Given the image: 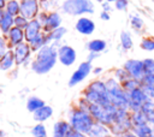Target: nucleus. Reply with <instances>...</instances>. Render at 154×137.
<instances>
[{"label": "nucleus", "mask_w": 154, "mask_h": 137, "mask_svg": "<svg viewBox=\"0 0 154 137\" xmlns=\"http://www.w3.org/2000/svg\"><path fill=\"white\" fill-rule=\"evenodd\" d=\"M32 114H34V119H35L37 123H42V121L48 120V119L52 117L53 109H52L51 106L45 105V106H42L41 108H38L37 111H35Z\"/></svg>", "instance_id": "nucleus-19"}, {"label": "nucleus", "mask_w": 154, "mask_h": 137, "mask_svg": "<svg viewBox=\"0 0 154 137\" xmlns=\"http://www.w3.org/2000/svg\"><path fill=\"white\" fill-rule=\"evenodd\" d=\"M61 11L70 16L90 14L94 12V4L91 0H65L61 4Z\"/></svg>", "instance_id": "nucleus-6"}, {"label": "nucleus", "mask_w": 154, "mask_h": 137, "mask_svg": "<svg viewBox=\"0 0 154 137\" xmlns=\"http://www.w3.org/2000/svg\"><path fill=\"white\" fill-rule=\"evenodd\" d=\"M141 112H143L147 117L152 115L154 113V101L153 100H146V102L141 107Z\"/></svg>", "instance_id": "nucleus-33"}, {"label": "nucleus", "mask_w": 154, "mask_h": 137, "mask_svg": "<svg viewBox=\"0 0 154 137\" xmlns=\"http://www.w3.org/2000/svg\"><path fill=\"white\" fill-rule=\"evenodd\" d=\"M117 0H107V2H116Z\"/></svg>", "instance_id": "nucleus-52"}, {"label": "nucleus", "mask_w": 154, "mask_h": 137, "mask_svg": "<svg viewBox=\"0 0 154 137\" xmlns=\"http://www.w3.org/2000/svg\"><path fill=\"white\" fill-rule=\"evenodd\" d=\"M6 36L8 38V47H16L17 44L24 42V30L17 26H12Z\"/></svg>", "instance_id": "nucleus-17"}, {"label": "nucleus", "mask_w": 154, "mask_h": 137, "mask_svg": "<svg viewBox=\"0 0 154 137\" xmlns=\"http://www.w3.org/2000/svg\"><path fill=\"white\" fill-rule=\"evenodd\" d=\"M94 123L95 121H94L93 117L88 112L82 111L77 107L73 108L69 114V124H70L71 129L75 131H78L81 133L87 135Z\"/></svg>", "instance_id": "nucleus-5"}, {"label": "nucleus", "mask_w": 154, "mask_h": 137, "mask_svg": "<svg viewBox=\"0 0 154 137\" xmlns=\"http://www.w3.org/2000/svg\"><path fill=\"white\" fill-rule=\"evenodd\" d=\"M100 18H101V19H103V20H108V19H109V13H108V12L102 11V12H101V14H100Z\"/></svg>", "instance_id": "nucleus-46"}, {"label": "nucleus", "mask_w": 154, "mask_h": 137, "mask_svg": "<svg viewBox=\"0 0 154 137\" xmlns=\"http://www.w3.org/2000/svg\"><path fill=\"white\" fill-rule=\"evenodd\" d=\"M13 55H14L16 65L19 66L23 62H25L31 55V48H30L29 43L28 42H22L19 44H17L13 49Z\"/></svg>", "instance_id": "nucleus-13"}, {"label": "nucleus", "mask_w": 154, "mask_h": 137, "mask_svg": "<svg viewBox=\"0 0 154 137\" xmlns=\"http://www.w3.org/2000/svg\"><path fill=\"white\" fill-rule=\"evenodd\" d=\"M144 23L142 20V18H140L138 16H132L131 17V26L135 29V30H141L143 28Z\"/></svg>", "instance_id": "nucleus-38"}, {"label": "nucleus", "mask_w": 154, "mask_h": 137, "mask_svg": "<svg viewBox=\"0 0 154 137\" xmlns=\"http://www.w3.org/2000/svg\"><path fill=\"white\" fill-rule=\"evenodd\" d=\"M13 26V16L8 14L7 12H5L1 22H0V30L4 35H7V32L10 31V29Z\"/></svg>", "instance_id": "nucleus-28"}, {"label": "nucleus", "mask_w": 154, "mask_h": 137, "mask_svg": "<svg viewBox=\"0 0 154 137\" xmlns=\"http://www.w3.org/2000/svg\"><path fill=\"white\" fill-rule=\"evenodd\" d=\"M130 119L132 123V126L135 125H143V124H148V117L141 112V111H136V112H130Z\"/></svg>", "instance_id": "nucleus-27"}, {"label": "nucleus", "mask_w": 154, "mask_h": 137, "mask_svg": "<svg viewBox=\"0 0 154 137\" xmlns=\"http://www.w3.org/2000/svg\"><path fill=\"white\" fill-rule=\"evenodd\" d=\"M117 137H137V136H135L131 131L130 132H126V133H123V135H120V136H117Z\"/></svg>", "instance_id": "nucleus-48"}, {"label": "nucleus", "mask_w": 154, "mask_h": 137, "mask_svg": "<svg viewBox=\"0 0 154 137\" xmlns=\"http://www.w3.org/2000/svg\"><path fill=\"white\" fill-rule=\"evenodd\" d=\"M102 10H103L105 12H108V11L111 10V6H109V2H103V4H102Z\"/></svg>", "instance_id": "nucleus-47"}, {"label": "nucleus", "mask_w": 154, "mask_h": 137, "mask_svg": "<svg viewBox=\"0 0 154 137\" xmlns=\"http://www.w3.org/2000/svg\"><path fill=\"white\" fill-rule=\"evenodd\" d=\"M143 61V67H144V73L146 75H153L154 76V59H144Z\"/></svg>", "instance_id": "nucleus-36"}, {"label": "nucleus", "mask_w": 154, "mask_h": 137, "mask_svg": "<svg viewBox=\"0 0 154 137\" xmlns=\"http://www.w3.org/2000/svg\"><path fill=\"white\" fill-rule=\"evenodd\" d=\"M87 49L89 52H95V53H101L106 49V41L100 40V38H95L91 40L87 43Z\"/></svg>", "instance_id": "nucleus-24"}, {"label": "nucleus", "mask_w": 154, "mask_h": 137, "mask_svg": "<svg viewBox=\"0 0 154 137\" xmlns=\"http://www.w3.org/2000/svg\"><path fill=\"white\" fill-rule=\"evenodd\" d=\"M120 44H122L123 49H125V50H128L132 47V38H131L130 32L122 31V34H120Z\"/></svg>", "instance_id": "nucleus-30"}, {"label": "nucleus", "mask_w": 154, "mask_h": 137, "mask_svg": "<svg viewBox=\"0 0 154 137\" xmlns=\"http://www.w3.org/2000/svg\"><path fill=\"white\" fill-rule=\"evenodd\" d=\"M41 137H46V136H41Z\"/></svg>", "instance_id": "nucleus-55"}, {"label": "nucleus", "mask_w": 154, "mask_h": 137, "mask_svg": "<svg viewBox=\"0 0 154 137\" xmlns=\"http://www.w3.org/2000/svg\"><path fill=\"white\" fill-rule=\"evenodd\" d=\"M38 8V0H22L19 2V14L25 17L28 20L37 17Z\"/></svg>", "instance_id": "nucleus-11"}, {"label": "nucleus", "mask_w": 154, "mask_h": 137, "mask_svg": "<svg viewBox=\"0 0 154 137\" xmlns=\"http://www.w3.org/2000/svg\"><path fill=\"white\" fill-rule=\"evenodd\" d=\"M6 6V0H0V10H4Z\"/></svg>", "instance_id": "nucleus-50"}, {"label": "nucleus", "mask_w": 154, "mask_h": 137, "mask_svg": "<svg viewBox=\"0 0 154 137\" xmlns=\"http://www.w3.org/2000/svg\"><path fill=\"white\" fill-rule=\"evenodd\" d=\"M88 137H111V131H109V127L101 124V123H97L95 121L93 124V126L90 127L89 132L87 133Z\"/></svg>", "instance_id": "nucleus-18"}, {"label": "nucleus", "mask_w": 154, "mask_h": 137, "mask_svg": "<svg viewBox=\"0 0 154 137\" xmlns=\"http://www.w3.org/2000/svg\"><path fill=\"white\" fill-rule=\"evenodd\" d=\"M100 56V53H95V52H89L88 56H87V61L89 62H93L95 59H97Z\"/></svg>", "instance_id": "nucleus-45"}, {"label": "nucleus", "mask_w": 154, "mask_h": 137, "mask_svg": "<svg viewBox=\"0 0 154 137\" xmlns=\"http://www.w3.org/2000/svg\"><path fill=\"white\" fill-rule=\"evenodd\" d=\"M83 97L89 103H99V105H109L108 94L106 89V84L102 81L91 82L84 90ZM112 105V103H111Z\"/></svg>", "instance_id": "nucleus-3"}, {"label": "nucleus", "mask_w": 154, "mask_h": 137, "mask_svg": "<svg viewBox=\"0 0 154 137\" xmlns=\"http://www.w3.org/2000/svg\"><path fill=\"white\" fill-rule=\"evenodd\" d=\"M128 7V0H117L116 1V8L119 11H125Z\"/></svg>", "instance_id": "nucleus-42"}, {"label": "nucleus", "mask_w": 154, "mask_h": 137, "mask_svg": "<svg viewBox=\"0 0 154 137\" xmlns=\"http://www.w3.org/2000/svg\"><path fill=\"white\" fill-rule=\"evenodd\" d=\"M123 67L128 72V75L130 76V78H132V79H135V81H137L140 83L143 79V77L146 76L144 67H143V61L142 60H137V59L126 60Z\"/></svg>", "instance_id": "nucleus-8"}, {"label": "nucleus", "mask_w": 154, "mask_h": 137, "mask_svg": "<svg viewBox=\"0 0 154 137\" xmlns=\"http://www.w3.org/2000/svg\"><path fill=\"white\" fill-rule=\"evenodd\" d=\"M66 34V29L64 26H59L58 29L46 34V44H51V43H55V42H59L64 35Z\"/></svg>", "instance_id": "nucleus-22"}, {"label": "nucleus", "mask_w": 154, "mask_h": 137, "mask_svg": "<svg viewBox=\"0 0 154 137\" xmlns=\"http://www.w3.org/2000/svg\"><path fill=\"white\" fill-rule=\"evenodd\" d=\"M31 133L35 136V137H41V136H46L47 135V131H46V127L42 123H37L32 129H31Z\"/></svg>", "instance_id": "nucleus-34"}, {"label": "nucleus", "mask_w": 154, "mask_h": 137, "mask_svg": "<svg viewBox=\"0 0 154 137\" xmlns=\"http://www.w3.org/2000/svg\"><path fill=\"white\" fill-rule=\"evenodd\" d=\"M59 26H61V16L57 12L48 13L42 24V29L46 32H51V31L58 29Z\"/></svg>", "instance_id": "nucleus-15"}, {"label": "nucleus", "mask_w": 154, "mask_h": 137, "mask_svg": "<svg viewBox=\"0 0 154 137\" xmlns=\"http://www.w3.org/2000/svg\"><path fill=\"white\" fill-rule=\"evenodd\" d=\"M6 1H10V0H6Z\"/></svg>", "instance_id": "nucleus-56"}, {"label": "nucleus", "mask_w": 154, "mask_h": 137, "mask_svg": "<svg viewBox=\"0 0 154 137\" xmlns=\"http://www.w3.org/2000/svg\"><path fill=\"white\" fill-rule=\"evenodd\" d=\"M66 137H88V136H87V135H84V133H81V132L75 131V130H72V129H71V130L67 132Z\"/></svg>", "instance_id": "nucleus-43"}, {"label": "nucleus", "mask_w": 154, "mask_h": 137, "mask_svg": "<svg viewBox=\"0 0 154 137\" xmlns=\"http://www.w3.org/2000/svg\"><path fill=\"white\" fill-rule=\"evenodd\" d=\"M4 14H5V10H0V22H1V19H2Z\"/></svg>", "instance_id": "nucleus-51"}, {"label": "nucleus", "mask_w": 154, "mask_h": 137, "mask_svg": "<svg viewBox=\"0 0 154 137\" xmlns=\"http://www.w3.org/2000/svg\"><path fill=\"white\" fill-rule=\"evenodd\" d=\"M141 48L144 49V50H154V38H150V37H146L142 40L141 42Z\"/></svg>", "instance_id": "nucleus-37"}, {"label": "nucleus", "mask_w": 154, "mask_h": 137, "mask_svg": "<svg viewBox=\"0 0 154 137\" xmlns=\"http://www.w3.org/2000/svg\"><path fill=\"white\" fill-rule=\"evenodd\" d=\"M96 1H99V2H102V1H103V0H96Z\"/></svg>", "instance_id": "nucleus-53"}, {"label": "nucleus", "mask_w": 154, "mask_h": 137, "mask_svg": "<svg viewBox=\"0 0 154 137\" xmlns=\"http://www.w3.org/2000/svg\"><path fill=\"white\" fill-rule=\"evenodd\" d=\"M38 6L42 7V10L47 11V10L51 7V1H49V0H40V1H38Z\"/></svg>", "instance_id": "nucleus-44"}, {"label": "nucleus", "mask_w": 154, "mask_h": 137, "mask_svg": "<svg viewBox=\"0 0 154 137\" xmlns=\"http://www.w3.org/2000/svg\"><path fill=\"white\" fill-rule=\"evenodd\" d=\"M118 108L113 105H99V103H90L89 105V114L93 117L94 121L101 123L106 126L113 124Z\"/></svg>", "instance_id": "nucleus-4"}, {"label": "nucleus", "mask_w": 154, "mask_h": 137, "mask_svg": "<svg viewBox=\"0 0 154 137\" xmlns=\"http://www.w3.org/2000/svg\"><path fill=\"white\" fill-rule=\"evenodd\" d=\"M131 132L137 136V137H150L152 133L154 132L153 127L149 124H143V125H135L131 129Z\"/></svg>", "instance_id": "nucleus-23"}, {"label": "nucleus", "mask_w": 154, "mask_h": 137, "mask_svg": "<svg viewBox=\"0 0 154 137\" xmlns=\"http://www.w3.org/2000/svg\"><path fill=\"white\" fill-rule=\"evenodd\" d=\"M108 127H109L111 135L113 137L130 132L132 129V123L130 119V112L128 109H118L113 124L109 125Z\"/></svg>", "instance_id": "nucleus-7"}, {"label": "nucleus", "mask_w": 154, "mask_h": 137, "mask_svg": "<svg viewBox=\"0 0 154 137\" xmlns=\"http://www.w3.org/2000/svg\"><path fill=\"white\" fill-rule=\"evenodd\" d=\"M93 72H94L95 75H100V73L102 72V68H101V67H95V68H93Z\"/></svg>", "instance_id": "nucleus-49"}, {"label": "nucleus", "mask_w": 154, "mask_h": 137, "mask_svg": "<svg viewBox=\"0 0 154 137\" xmlns=\"http://www.w3.org/2000/svg\"><path fill=\"white\" fill-rule=\"evenodd\" d=\"M28 23H29V20L25 17H23L22 14H18V16L13 17V26H17V28H19L22 30H24L26 28Z\"/></svg>", "instance_id": "nucleus-32"}, {"label": "nucleus", "mask_w": 154, "mask_h": 137, "mask_svg": "<svg viewBox=\"0 0 154 137\" xmlns=\"http://www.w3.org/2000/svg\"><path fill=\"white\" fill-rule=\"evenodd\" d=\"M7 48H8V44L5 40V37L0 35V58L7 52Z\"/></svg>", "instance_id": "nucleus-40"}, {"label": "nucleus", "mask_w": 154, "mask_h": 137, "mask_svg": "<svg viewBox=\"0 0 154 137\" xmlns=\"http://www.w3.org/2000/svg\"><path fill=\"white\" fill-rule=\"evenodd\" d=\"M76 50L67 44H61L58 48V60L64 66H71L76 61Z\"/></svg>", "instance_id": "nucleus-12"}, {"label": "nucleus", "mask_w": 154, "mask_h": 137, "mask_svg": "<svg viewBox=\"0 0 154 137\" xmlns=\"http://www.w3.org/2000/svg\"><path fill=\"white\" fill-rule=\"evenodd\" d=\"M71 130V126L69 121H57L53 125V137H66L67 132Z\"/></svg>", "instance_id": "nucleus-21"}, {"label": "nucleus", "mask_w": 154, "mask_h": 137, "mask_svg": "<svg viewBox=\"0 0 154 137\" xmlns=\"http://www.w3.org/2000/svg\"><path fill=\"white\" fill-rule=\"evenodd\" d=\"M120 85H122V88H123L124 91L130 93L131 90H134V89H136V88L140 87V82H137V81H135L132 78H128L126 81H124L123 83H120Z\"/></svg>", "instance_id": "nucleus-31"}, {"label": "nucleus", "mask_w": 154, "mask_h": 137, "mask_svg": "<svg viewBox=\"0 0 154 137\" xmlns=\"http://www.w3.org/2000/svg\"><path fill=\"white\" fill-rule=\"evenodd\" d=\"M140 84H143V85H146L148 88L154 89V76L153 75H146Z\"/></svg>", "instance_id": "nucleus-39"}, {"label": "nucleus", "mask_w": 154, "mask_h": 137, "mask_svg": "<svg viewBox=\"0 0 154 137\" xmlns=\"http://www.w3.org/2000/svg\"><path fill=\"white\" fill-rule=\"evenodd\" d=\"M128 100H129V112H136V111H141L142 105L148 99L146 97L142 89L138 87L131 90L130 93H128Z\"/></svg>", "instance_id": "nucleus-10"}, {"label": "nucleus", "mask_w": 154, "mask_h": 137, "mask_svg": "<svg viewBox=\"0 0 154 137\" xmlns=\"http://www.w3.org/2000/svg\"><path fill=\"white\" fill-rule=\"evenodd\" d=\"M105 84H106L109 102L118 109H128L129 111L128 93L123 90L120 83L116 78H108L105 82Z\"/></svg>", "instance_id": "nucleus-2"}, {"label": "nucleus", "mask_w": 154, "mask_h": 137, "mask_svg": "<svg viewBox=\"0 0 154 137\" xmlns=\"http://www.w3.org/2000/svg\"><path fill=\"white\" fill-rule=\"evenodd\" d=\"M16 65L14 55L12 50H7L1 58H0V70L1 71H8Z\"/></svg>", "instance_id": "nucleus-20"}, {"label": "nucleus", "mask_w": 154, "mask_h": 137, "mask_svg": "<svg viewBox=\"0 0 154 137\" xmlns=\"http://www.w3.org/2000/svg\"><path fill=\"white\" fill-rule=\"evenodd\" d=\"M75 28L81 35H91L95 30V23L88 17H81L76 22Z\"/></svg>", "instance_id": "nucleus-16"}, {"label": "nucleus", "mask_w": 154, "mask_h": 137, "mask_svg": "<svg viewBox=\"0 0 154 137\" xmlns=\"http://www.w3.org/2000/svg\"><path fill=\"white\" fill-rule=\"evenodd\" d=\"M5 12H7L11 16H18L19 14V2L16 0H10L6 2L5 6Z\"/></svg>", "instance_id": "nucleus-29"}, {"label": "nucleus", "mask_w": 154, "mask_h": 137, "mask_svg": "<svg viewBox=\"0 0 154 137\" xmlns=\"http://www.w3.org/2000/svg\"><path fill=\"white\" fill-rule=\"evenodd\" d=\"M89 102L84 99V97H82L79 101H78V106H77V108H79V109H82V111H85V112H88V109H89ZM89 113V112H88Z\"/></svg>", "instance_id": "nucleus-41"}, {"label": "nucleus", "mask_w": 154, "mask_h": 137, "mask_svg": "<svg viewBox=\"0 0 154 137\" xmlns=\"http://www.w3.org/2000/svg\"><path fill=\"white\" fill-rule=\"evenodd\" d=\"M45 101L37 96H30L26 100V109L31 113H34L35 111H37L38 108H41L42 106H45Z\"/></svg>", "instance_id": "nucleus-25"}, {"label": "nucleus", "mask_w": 154, "mask_h": 137, "mask_svg": "<svg viewBox=\"0 0 154 137\" xmlns=\"http://www.w3.org/2000/svg\"><path fill=\"white\" fill-rule=\"evenodd\" d=\"M41 29H42V24L38 22L37 18L30 19L26 28L24 29V40L29 43L34 37H36L41 32Z\"/></svg>", "instance_id": "nucleus-14"}, {"label": "nucleus", "mask_w": 154, "mask_h": 137, "mask_svg": "<svg viewBox=\"0 0 154 137\" xmlns=\"http://www.w3.org/2000/svg\"><path fill=\"white\" fill-rule=\"evenodd\" d=\"M93 70V66H91V62L89 61H83L79 64L78 68L72 73V76L70 77V81H69V87H75L77 84H79L82 81H84L89 73L91 72Z\"/></svg>", "instance_id": "nucleus-9"}, {"label": "nucleus", "mask_w": 154, "mask_h": 137, "mask_svg": "<svg viewBox=\"0 0 154 137\" xmlns=\"http://www.w3.org/2000/svg\"><path fill=\"white\" fill-rule=\"evenodd\" d=\"M29 46H30L31 50H35V52L40 50L43 46H46V34L40 32L36 37H34V38L29 42Z\"/></svg>", "instance_id": "nucleus-26"}, {"label": "nucleus", "mask_w": 154, "mask_h": 137, "mask_svg": "<svg viewBox=\"0 0 154 137\" xmlns=\"http://www.w3.org/2000/svg\"><path fill=\"white\" fill-rule=\"evenodd\" d=\"M111 137H113V136H111Z\"/></svg>", "instance_id": "nucleus-57"}, {"label": "nucleus", "mask_w": 154, "mask_h": 137, "mask_svg": "<svg viewBox=\"0 0 154 137\" xmlns=\"http://www.w3.org/2000/svg\"><path fill=\"white\" fill-rule=\"evenodd\" d=\"M59 46V42H55L46 44L40 50H37L35 60L31 62V70L37 75L48 73L57 64Z\"/></svg>", "instance_id": "nucleus-1"}, {"label": "nucleus", "mask_w": 154, "mask_h": 137, "mask_svg": "<svg viewBox=\"0 0 154 137\" xmlns=\"http://www.w3.org/2000/svg\"><path fill=\"white\" fill-rule=\"evenodd\" d=\"M150 137H154V132H153V133H152V136H150Z\"/></svg>", "instance_id": "nucleus-54"}, {"label": "nucleus", "mask_w": 154, "mask_h": 137, "mask_svg": "<svg viewBox=\"0 0 154 137\" xmlns=\"http://www.w3.org/2000/svg\"><path fill=\"white\" fill-rule=\"evenodd\" d=\"M114 78L119 82V83H123L124 81H126L128 78H130V76L128 75V72L124 70V67L122 68H117L114 71Z\"/></svg>", "instance_id": "nucleus-35"}]
</instances>
